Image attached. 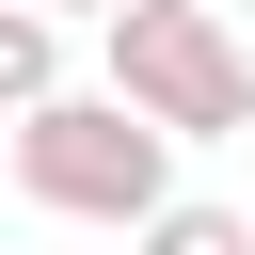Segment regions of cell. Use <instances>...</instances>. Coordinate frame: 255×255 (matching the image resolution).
Returning <instances> with one entry per match:
<instances>
[{
    "label": "cell",
    "instance_id": "2",
    "mask_svg": "<svg viewBox=\"0 0 255 255\" xmlns=\"http://www.w3.org/2000/svg\"><path fill=\"white\" fill-rule=\"evenodd\" d=\"M16 191L64 207V223H159L175 207V143L128 128L112 96H48V112H16Z\"/></svg>",
    "mask_w": 255,
    "mask_h": 255
},
{
    "label": "cell",
    "instance_id": "1",
    "mask_svg": "<svg viewBox=\"0 0 255 255\" xmlns=\"http://www.w3.org/2000/svg\"><path fill=\"white\" fill-rule=\"evenodd\" d=\"M112 32V112L128 128H159V143H239L255 128V48L207 16V0H128V16H96Z\"/></svg>",
    "mask_w": 255,
    "mask_h": 255
},
{
    "label": "cell",
    "instance_id": "5",
    "mask_svg": "<svg viewBox=\"0 0 255 255\" xmlns=\"http://www.w3.org/2000/svg\"><path fill=\"white\" fill-rule=\"evenodd\" d=\"M32 16H48V32H64V16H128V0H32Z\"/></svg>",
    "mask_w": 255,
    "mask_h": 255
},
{
    "label": "cell",
    "instance_id": "3",
    "mask_svg": "<svg viewBox=\"0 0 255 255\" xmlns=\"http://www.w3.org/2000/svg\"><path fill=\"white\" fill-rule=\"evenodd\" d=\"M48 96H64V32L32 0H0V112H48Z\"/></svg>",
    "mask_w": 255,
    "mask_h": 255
},
{
    "label": "cell",
    "instance_id": "4",
    "mask_svg": "<svg viewBox=\"0 0 255 255\" xmlns=\"http://www.w3.org/2000/svg\"><path fill=\"white\" fill-rule=\"evenodd\" d=\"M128 239H143V255H255V223H239V207H191V191H175L159 223H128Z\"/></svg>",
    "mask_w": 255,
    "mask_h": 255
}]
</instances>
